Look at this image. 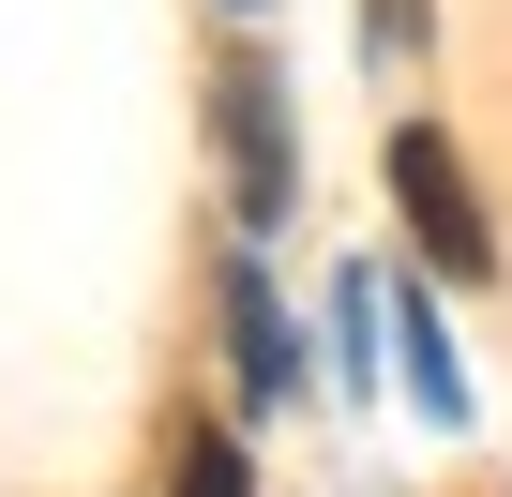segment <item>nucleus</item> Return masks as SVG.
<instances>
[{
  "mask_svg": "<svg viewBox=\"0 0 512 497\" xmlns=\"http://www.w3.org/2000/svg\"><path fill=\"white\" fill-rule=\"evenodd\" d=\"M226 302H241V392H287V332H272V287L241 272Z\"/></svg>",
  "mask_w": 512,
  "mask_h": 497,
  "instance_id": "obj_3",
  "label": "nucleus"
},
{
  "mask_svg": "<svg viewBox=\"0 0 512 497\" xmlns=\"http://www.w3.org/2000/svg\"><path fill=\"white\" fill-rule=\"evenodd\" d=\"M226 151H241V211L272 226V211H287V106H272V76H256V61L226 76Z\"/></svg>",
  "mask_w": 512,
  "mask_h": 497,
  "instance_id": "obj_2",
  "label": "nucleus"
},
{
  "mask_svg": "<svg viewBox=\"0 0 512 497\" xmlns=\"http://www.w3.org/2000/svg\"><path fill=\"white\" fill-rule=\"evenodd\" d=\"M407 31H422V0H377V46H407Z\"/></svg>",
  "mask_w": 512,
  "mask_h": 497,
  "instance_id": "obj_5",
  "label": "nucleus"
},
{
  "mask_svg": "<svg viewBox=\"0 0 512 497\" xmlns=\"http://www.w3.org/2000/svg\"><path fill=\"white\" fill-rule=\"evenodd\" d=\"M181 497H256V482H241V452H226V437H181Z\"/></svg>",
  "mask_w": 512,
  "mask_h": 497,
  "instance_id": "obj_4",
  "label": "nucleus"
},
{
  "mask_svg": "<svg viewBox=\"0 0 512 497\" xmlns=\"http://www.w3.org/2000/svg\"><path fill=\"white\" fill-rule=\"evenodd\" d=\"M392 196H407V226H422L437 272H497V226H482V196H467V166H452L437 121H392Z\"/></svg>",
  "mask_w": 512,
  "mask_h": 497,
  "instance_id": "obj_1",
  "label": "nucleus"
}]
</instances>
